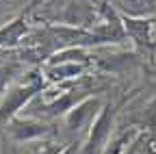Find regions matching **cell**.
<instances>
[{"label":"cell","instance_id":"2","mask_svg":"<svg viewBox=\"0 0 156 154\" xmlns=\"http://www.w3.org/2000/svg\"><path fill=\"white\" fill-rule=\"evenodd\" d=\"M115 115H117V109L111 102H106L104 109L100 111V115L95 117V122L91 124V128L87 132V139L83 143V152L80 154H102L104 152V148L113 139Z\"/></svg>","mask_w":156,"mask_h":154},{"label":"cell","instance_id":"9","mask_svg":"<svg viewBox=\"0 0 156 154\" xmlns=\"http://www.w3.org/2000/svg\"><path fill=\"white\" fill-rule=\"evenodd\" d=\"M2 59V56H0ZM24 72V63L15 59V61H0V98L7 93V89L22 76Z\"/></svg>","mask_w":156,"mask_h":154},{"label":"cell","instance_id":"11","mask_svg":"<svg viewBox=\"0 0 156 154\" xmlns=\"http://www.w3.org/2000/svg\"><path fill=\"white\" fill-rule=\"evenodd\" d=\"M63 150H65V145L44 139L41 143H37V148H35L30 154H63Z\"/></svg>","mask_w":156,"mask_h":154},{"label":"cell","instance_id":"1","mask_svg":"<svg viewBox=\"0 0 156 154\" xmlns=\"http://www.w3.org/2000/svg\"><path fill=\"white\" fill-rule=\"evenodd\" d=\"M50 87L48 78L41 70H33L24 74L7 89V93L0 98V124H9L13 117H17L20 111H24L39 93H44Z\"/></svg>","mask_w":156,"mask_h":154},{"label":"cell","instance_id":"4","mask_svg":"<svg viewBox=\"0 0 156 154\" xmlns=\"http://www.w3.org/2000/svg\"><path fill=\"white\" fill-rule=\"evenodd\" d=\"M104 109V102L102 98H98V95H89V98L80 100L65 117H63V124L69 132H83L91 128V124L95 122V117L100 115V111Z\"/></svg>","mask_w":156,"mask_h":154},{"label":"cell","instance_id":"5","mask_svg":"<svg viewBox=\"0 0 156 154\" xmlns=\"http://www.w3.org/2000/svg\"><path fill=\"white\" fill-rule=\"evenodd\" d=\"M91 63H56V65H44L41 72L44 76L48 78L50 85H67L72 81H78V78H83L85 72L89 70Z\"/></svg>","mask_w":156,"mask_h":154},{"label":"cell","instance_id":"12","mask_svg":"<svg viewBox=\"0 0 156 154\" xmlns=\"http://www.w3.org/2000/svg\"><path fill=\"white\" fill-rule=\"evenodd\" d=\"M106 2H108V0H102V5H106Z\"/></svg>","mask_w":156,"mask_h":154},{"label":"cell","instance_id":"6","mask_svg":"<svg viewBox=\"0 0 156 154\" xmlns=\"http://www.w3.org/2000/svg\"><path fill=\"white\" fill-rule=\"evenodd\" d=\"M30 30H33V26L28 24L24 15L2 24L0 26V50H13L17 46H22L24 39L30 35Z\"/></svg>","mask_w":156,"mask_h":154},{"label":"cell","instance_id":"3","mask_svg":"<svg viewBox=\"0 0 156 154\" xmlns=\"http://www.w3.org/2000/svg\"><path fill=\"white\" fill-rule=\"evenodd\" d=\"M52 124L48 120H39L33 115H17L9 124H5V130L9 134V139L15 143H28L37 139H46L48 134H52Z\"/></svg>","mask_w":156,"mask_h":154},{"label":"cell","instance_id":"7","mask_svg":"<svg viewBox=\"0 0 156 154\" xmlns=\"http://www.w3.org/2000/svg\"><path fill=\"white\" fill-rule=\"evenodd\" d=\"M119 15L124 17H152L156 15V0H108Z\"/></svg>","mask_w":156,"mask_h":154},{"label":"cell","instance_id":"8","mask_svg":"<svg viewBox=\"0 0 156 154\" xmlns=\"http://www.w3.org/2000/svg\"><path fill=\"white\" fill-rule=\"evenodd\" d=\"M122 22H124L128 39H132L134 44L145 46L152 41V20L150 17H124L122 15Z\"/></svg>","mask_w":156,"mask_h":154},{"label":"cell","instance_id":"10","mask_svg":"<svg viewBox=\"0 0 156 154\" xmlns=\"http://www.w3.org/2000/svg\"><path fill=\"white\" fill-rule=\"evenodd\" d=\"M124 154H156V141L147 130H139L126 145Z\"/></svg>","mask_w":156,"mask_h":154}]
</instances>
